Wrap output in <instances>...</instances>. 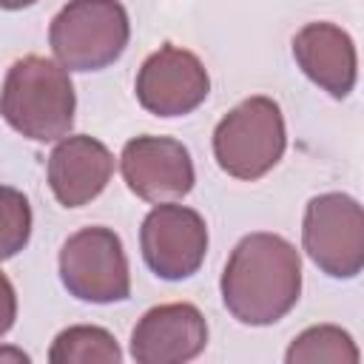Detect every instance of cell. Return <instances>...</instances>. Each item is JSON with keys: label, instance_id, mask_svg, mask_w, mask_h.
<instances>
[{"label": "cell", "instance_id": "cell-17", "mask_svg": "<svg viewBox=\"0 0 364 364\" xmlns=\"http://www.w3.org/2000/svg\"><path fill=\"white\" fill-rule=\"evenodd\" d=\"M6 358L20 361V364H23V361H28V355H26L23 350H11V347H3V350H0V361H6Z\"/></svg>", "mask_w": 364, "mask_h": 364}, {"label": "cell", "instance_id": "cell-4", "mask_svg": "<svg viewBox=\"0 0 364 364\" xmlns=\"http://www.w3.org/2000/svg\"><path fill=\"white\" fill-rule=\"evenodd\" d=\"M287 134L284 117L276 100L247 97L230 108L213 131V156L216 165L233 176L253 182L273 171L284 154Z\"/></svg>", "mask_w": 364, "mask_h": 364}, {"label": "cell", "instance_id": "cell-18", "mask_svg": "<svg viewBox=\"0 0 364 364\" xmlns=\"http://www.w3.org/2000/svg\"><path fill=\"white\" fill-rule=\"evenodd\" d=\"M31 3H37V0H0V9H6V11H20V9H28Z\"/></svg>", "mask_w": 364, "mask_h": 364}, {"label": "cell", "instance_id": "cell-1", "mask_svg": "<svg viewBox=\"0 0 364 364\" xmlns=\"http://www.w3.org/2000/svg\"><path fill=\"white\" fill-rule=\"evenodd\" d=\"M219 287L236 321L267 327L284 318L299 301L301 256L279 233H247L230 250Z\"/></svg>", "mask_w": 364, "mask_h": 364}, {"label": "cell", "instance_id": "cell-14", "mask_svg": "<svg viewBox=\"0 0 364 364\" xmlns=\"http://www.w3.org/2000/svg\"><path fill=\"white\" fill-rule=\"evenodd\" d=\"M358 347L353 341V336L336 324H316L307 327L304 333H299L293 338V344L287 347L284 361L287 364H358Z\"/></svg>", "mask_w": 364, "mask_h": 364}, {"label": "cell", "instance_id": "cell-13", "mask_svg": "<svg viewBox=\"0 0 364 364\" xmlns=\"http://www.w3.org/2000/svg\"><path fill=\"white\" fill-rule=\"evenodd\" d=\"M51 364H119L122 350L117 338L94 324H74L63 333H57L51 350H48Z\"/></svg>", "mask_w": 364, "mask_h": 364}, {"label": "cell", "instance_id": "cell-10", "mask_svg": "<svg viewBox=\"0 0 364 364\" xmlns=\"http://www.w3.org/2000/svg\"><path fill=\"white\" fill-rule=\"evenodd\" d=\"M208 344V321L196 304L171 301L151 307L131 333V355L139 364H182Z\"/></svg>", "mask_w": 364, "mask_h": 364}, {"label": "cell", "instance_id": "cell-12", "mask_svg": "<svg viewBox=\"0 0 364 364\" xmlns=\"http://www.w3.org/2000/svg\"><path fill=\"white\" fill-rule=\"evenodd\" d=\"M293 57L299 68L330 97L344 100L358 77V57L353 37L336 23H307L293 37Z\"/></svg>", "mask_w": 364, "mask_h": 364}, {"label": "cell", "instance_id": "cell-7", "mask_svg": "<svg viewBox=\"0 0 364 364\" xmlns=\"http://www.w3.org/2000/svg\"><path fill=\"white\" fill-rule=\"evenodd\" d=\"M139 247L145 264L168 282L193 276L208 253V225L185 205L159 202L139 228Z\"/></svg>", "mask_w": 364, "mask_h": 364}, {"label": "cell", "instance_id": "cell-6", "mask_svg": "<svg viewBox=\"0 0 364 364\" xmlns=\"http://www.w3.org/2000/svg\"><path fill=\"white\" fill-rule=\"evenodd\" d=\"M301 245L313 264L333 279H353L364 267V210L350 193H321L304 208Z\"/></svg>", "mask_w": 364, "mask_h": 364}, {"label": "cell", "instance_id": "cell-2", "mask_svg": "<svg viewBox=\"0 0 364 364\" xmlns=\"http://www.w3.org/2000/svg\"><path fill=\"white\" fill-rule=\"evenodd\" d=\"M74 85L68 71L40 54L11 63L0 88V117L34 142L63 139L74 125Z\"/></svg>", "mask_w": 364, "mask_h": 364}, {"label": "cell", "instance_id": "cell-11", "mask_svg": "<svg viewBox=\"0 0 364 364\" xmlns=\"http://www.w3.org/2000/svg\"><path fill=\"white\" fill-rule=\"evenodd\" d=\"M114 173V154L88 134L63 136L48 156V188L65 208L97 199Z\"/></svg>", "mask_w": 364, "mask_h": 364}, {"label": "cell", "instance_id": "cell-3", "mask_svg": "<svg viewBox=\"0 0 364 364\" xmlns=\"http://www.w3.org/2000/svg\"><path fill=\"white\" fill-rule=\"evenodd\" d=\"M131 37L119 0H68L48 26V43L68 71H100L119 60Z\"/></svg>", "mask_w": 364, "mask_h": 364}, {"label": "cell", "instance_id": "cell-9", "mask_svg": "<svg viewBox=\"0 0 364 364\" xmlns=\"http://www.w3.org/2000/svg\"><path fill=\"white\" fill-rule=\"evenodd\" d=\"M128 191L145 202H173L191 193L196 173L188 148L173 136H134L119 154Z\"/></svg>", "mask_w": 364, "mask_h": 364}, {"label": "cell", "instance_id": "cell-16", "mask_svg": "<svg viewBox=\"0 0 364 364\" xmlns=\"http://www.w3.org/2000/svg\"><path fill=\"white\" fill-rule=\"evenodd\" d=\"M14 318H17V293L9 282V276L0 270V338L11 330Z\"/></svg>", "mask_w": 364, "mask_h": 364}, {"label": "cell", "instance_id": "cell-8", "mask_svg": "<svg viewBox=\"0 0 364 364\" xmlns=\"http://www.w3.org/2000/svg\"><path fill=\"white\" fill-rule=\"evenodd\" d=\"M210 77L202 60L173 43L145 57L136 74V100L154 117H182L205 102Z\"/></svg>", "mask_w": 364, "mask_h": 364}, {"label": "cell", "instance_id": "cell-5", "mask_svg": "<svg viewBox=\"0 0 364 364\" xmlns=\"http://www.w3.org/2000/svg\"><path fill=\"white\" fill-rule=\"evenodd\" d=\"M60 279L80 301H125L131 296V273L119 236L100 225L71 233L60 247Z\"/></svg>", "mask_w": 364, "mask_h": 364}, {"label": "cell", "instance_id": "cell-15", "mask_svg": "<svg viewBox=\"0 0 364 364\" xmlns=\"http://www.w3.org/2000/svg\"><path fill=\"white\" fill-rule=\"evenodd\" d=\"M31 236V205L23 191L0 185V262L17 256Z\"/></svg>", "mask_w": 364, "mask_h": 364}]
</instances>
